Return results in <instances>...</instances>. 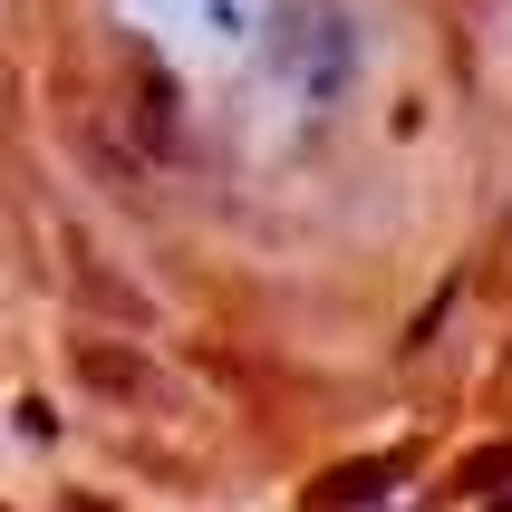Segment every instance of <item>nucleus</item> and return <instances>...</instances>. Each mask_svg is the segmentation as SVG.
I'll return each instance as SVG.
<instances>
[{
    "instance_id": "f03ea898",
    "label": "nucleus",
    "mask_w": 512,
    "mask_h": 512,
    "mask_svg": "<svg viewBox=\"0 0 512 512\" xmlns=\"http://www.w3.org/2000/svg\"><path fill=\"white\" fill-rule=\"evenodd\" d=\"M387 484H397V455L387 464H339V474L310 493V512H348V503H368V493H387Z\"/></svg>"
},
{
    "instance_id": "7ed1b4c3",
    "label": "nucleus",
    "mask_w": 512,
    "mask_h": 512,
    "mask_svg": "<svg viewBox=\"0 0 512 512\" xmlns=\"http://www.w3.org/2000/svg\"><path fill=\"white\" fill-rule=\"evenodd\" d=\"M503 474H512V445H484V455H464V464H455V484H464V493L503 484Z\"/></svg>"
},
{
    "instance_id": "f257e3e1",
    "label": "nucleus",
    "mask_w": 512,
    "mask_h": 512,
    "mask_svg": "<svg viewBox=\"0 0 512 512\" xmlns=\"http://www.w3.org/2000/svg\"><path fill=\"white\" fill-rule=\"evenodd\" d=\"M68 368H78V387H97V397H155V368H145L136 348H116V339H78Z\"/></svg>"
},
{
    "instance_id": "20e7f679",
    "label": "nucleus",
    "mask_w": 512,
    "mask_h": 512,
    "mask_svg": "<svg viewBox=\"0 0 512 512\" xmlns=\"http://www.w3.org/2000/svg\"><path fill=\"white\" fill-rule=\"evenodd\" d=\"M503 512H512V503H503Z\"/></svg>"
}]
</instances>
